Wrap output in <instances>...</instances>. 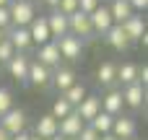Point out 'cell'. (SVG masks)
<instances>
[{"label":"cell","instance_id":"cell-1","mask_svg":"<svg viewBox=\"0 0 148 140\" xmlns=\"http://www.w3.org/2000/svg\"><path fill=\"white\" fill-rule=\"evenodd\" d=\"M68 34L81 36L83 42L91 39V36H94V26H91L88 13H83V10H73V13L68 16Z\"/></svg>","mask_w":148,"mask_h":140},{"label":"cell","instance_id":"cell-2","mask_svg":"<svg viewBox=\"0 0 148 140\" xmlns=\"http://www.w3.org/2000/svg\"><path fill=\"white\" fill-rule=\"evenodd\" d=\"M8 13H10V23L13 26H29V21L36 16L31 0H10L8 3Z\"/></svg>","mask_w":148,"mask_h":140},{"label":"cell","instance_id":"cell-3","mask_svg":"<svg viewBox=\"0 0 148 140\" xmlns=\"http://www.w3.org/2000/svg\"><path fill=\"white\" fill-rule=\"evenodd\" d=\"M57 42V49H60V57L62 60H81V55H83V39L81 36H73V34H65V36H60V39H55Z\"/></svg>","mask_w":148,"mask_h":140},{"label":"cell","instance_id":"cell-4","mask_svg":"<svg viewBox=\"0 0 148 140\" xmlns=\"http://www.w3.org/2000/svg\"><path fill=\"white\" fill-rule=\"evenodd\" d=\"M26 83L34 86V88H47L52 83V70L47 65H42L39 60H31L29 62V75H26Z\"/></svg>","mask_w":148,"mask_h":140},{"label":"cell","instance_id":"cell-5","mask_svg":"<svg viewBox=\"0 0 148 140\" xmlns=\"http://www.w3.org/2000/svg\"><path fill=\"white\" fill-rule=\"evenodd\" d=\"M0 127L8 132V135H16L21 130H26V114L16 107H10L5 114H0Z\"/></svg>","mask_w":148,"mask_h":140},{"label":"cell","instance_id":"cell-6","mask_svg":"<svg viewBox=\"0 0 148 140\" xmlns=\"http://www.w3.org/2000/svg\"><path fill=\"white\" fill-rule=\"evenodd\" d=\"M88 18H91L94 34H99V36H104V34L109 31V26L114 23V21H112V13H109V5H101V3L88 13Z\"/></svg>","mask_w":148,"mask_h":140},{"label":"cell","instance_id":"cell-7","mask_svg":"<svg viewBox=\"0 0 148 140\" xmlns=\"http://www.w3.org/2000/svg\"><path fill=\"white\" fill-rule=\"evenodd\" d=\"M73 109L78 112V117H81L83 122H91V120L101 112V96H96V94H86V96L81 99V104L73 107Z\"/></svg>","mask_w":148,"mask_h":140},{"label":"cell","instance_id":"cell-8","mask_svg":"<svg viewBox=\"0 0 148 140\" xmlns=\"http://www.w3.org/2000/svg\"><path fill=\"white\" fill-rule=\"evenodd\" d=\"M5 39L13 44V49H16V52H26V49H31V47H34V42H31V36H29V29H26V26H10V29L5 31Z\"/></svg>","mask_w":148,"mask_h":140},{"label":"cell","instance_id":"cell-9","mask_svg":"<svg viewBox=\"0 0 148 140\" xmlns=\"http://www.w3.org/2000/svg\"><path fill=\"white\" fill-rule=\"evenodd\" d=\"M122 101H125V107H130V109H140V107L146 104V88H143L138 81L127 83V86L122 88Z\"/></svg>","mask_w":148,"mask_h":140},{"label":"cell","instance_id":"cell-10","mask_svg":"<svg viewBox=\"0 0 148 140\" xmlns=\"http://www.w3.org/2000/svg\"><path fill=\"white\" fill-rule=\"evenodd\" d=\"M86 122L78 117V112L73 109L70 114H65L62 120H57V132L62 135V138H78V132H81V127H83Z\"/></svg>","mask_w":148,"mask_h":140},{"label":"cell","instance_id":"cell-11","mask_svg":"<svg viewBox=\"0 0 148 140\" xmlns=\"http://www.w3.org/2000/svg\"><path fill=\"white\" fill-rule=\"evenodd\" d=\"M114 138H120V140H127V138H135V132H138V122L133 120V117H114V122H112V130H109Z\"/></svg>","mask_w":148,"mask_h":140},{"label":"cell","instance_id":"cell-12","mask_svg":"<svg viewBox=\"0 0 148 140\" xmlns=\"http://www.w3.org/2000/svg\"><path fill=\"white\" fill-rule=\"evenodd\" d=\"M26 29H29V36H31L34 44H44V42L52 39L49 36V26H47V16H34Z\"/></svg>","mask_w":148,"mask_h":140},{"label":"cell","instance_id":"cell-13","mask_svg":"<svg viewBox=\"0 0 148 140\" xmlns=\"http://www.w3.org/2000/svg\"><path fill=\"white\" fill-rule=\"evenodd\" d=\"M39 62L42 65H47L49 70H55V68H60V49H57V42L55 39H49V42H44V44H39Z\"/></svg>","mask_w":148,"mask_h":140},{"label":"cell","instance_id":"cell-14","mask_svg":"<svg viewBox=\"0 0 148 140\" xmlns=\"http://www.w3.org/2000/svg\"><path fill=\"white\" fill-rule=\"evenodd\" d=\"M104 39H107V44H109L112 49H117V52H127V49H130V44H133V42L127 39V34L122 31V26H120V23H112V26H109V31L104 34Z\"/></svg>","mask_w":148,"mask_h":140},{"label":"cell","instance_id":"cell-15","mask_svg":"<svg viewBox=\"0 0 148 140\" xmlns=\"http://www.w3.org/2000/svg\"><path fill=\"white\" fill-rule=\"evenodd\" d=\"M29 62H31V60H29L26 55L16 52V55H13L5 65H8V73H10L18 83H26V75H29Z\"/></svg>","mask_w":148,"mask_h":140},{"label":"cell","instance_id":"cell-16","mask_svg":"<svg viewBox=\"0 0 148 140\" xmlns=\"http://www.w3.org/2000/svg\"><path fill=\"white\" fill-rule=\"evenodd\" d=\"M120 26H122V31L127 34V39H130V42H138V39L146 34V18H143V16H138V13H133L130 18H125Z\"/></svg>","mask_w":148,"mask_h":140},{"label":"cell","instance_id":"cell-17","mask_svg":"<svg viewBox=\"0 0 148 140\" xmlns=\"http://www.w3.org/2000/svg\"><path fill=\"white\" fill-rule=\"evenodd\" d=\"M47 26H49V36L52 39H60L68 34V16L60 13L57 8H52V13L47 16Z\"/></svg>","mask_w":148,"mask_h":140},{"label":"cell","instance_id":"cell-18","mask_svg":"<svg viewBox=\"0 0 148 140\" xmlns=\"http://www.w3.org/2000/svg\"><path fill=\"white\" fill-rule=\"evenodd\" d=\"M101 109H104L107 114H112V117L122 114V109H125V101H122V91H117V88L107 91V94L101 96Z\"/></svg>","mask_w":148,"mask_h":140},{"label":"cell","instance_id":"cell-19","mask_svg":"<svg viewBox=\"0 0 148 140\" xmlns=\"http://www.w3.org/2000/svg\"><path fill=\"white\" fill-rule=\"evenodd\" d=\"M34 135H36V138H42V140L57 135V120H55L52 114L39 117V120H36V125H34Z\"/></svg>","mask_w":148,"mask_h":140},{"label":"cell","instance_id":"cell-20","mask_svg":"<svg viewBox=\"0 0 148 140\" xmlns=\"http://www.w3.org/2000/svg\"><path fill=\"white\" fill-rule=\"evenodd\" d=\"M109 13H112V21H114V23H122V21L130 18L135 10H133V5H130L127 0H112V3H109Z\"/></svg>","mask_w":148,"mask_h":140},{"label":"cell","instance_id":"cell-21","mask_svg":"<svg viewBox=\"0 0 148 140\" xmlns=\"http://www.w3.org/2000/svg\"><path fill=\"white\" fill-rule=\"evenodd\" d=\"M52 83H55L60 91H65L68 86L75 83V73H73L70 68H55V73H52Z\"/></svg>","mask_w":148,"mask_h":140},{"label":"cell","instance_id":"cell-22","mask_svg":"<svg viewBox=\"0 0 148 140\" xmlns=\"http://www.w3.org/2000/svg\"><path fill=\"white\" fill-rule=\"evenodd\" d=\"M96 81H99L101 86H112V83L117 81V65H114V62H101L99 70H96Z\"/></svg>","mask_w":148,"mask_h":140},{"label":"cell","instance_id":"cell-23","mask_svg":"<svg viewBox=\"0 0 148 140\" xmlns=\"http://www.w3.org/2000/svg\"><path fill=\"white\" fill-rule=\"evenodd\" d=\"M83 96H86V86H83V83H78V81H75L73 86H68V88L62 91V99H65V101H68L70 107H78Z\"/></svg>","mask_w":148,"mask_h":140},{"label":"cell","instance_id":"cell-24","mask_svg":"<svg viewBox=\"0 0 148 140\" xmlns=\"http://www.w3.org/2000/svg\"><path fill=\"white\" fill-rule=\"evenodd\" d=\"M117 81H120L122 86H127V83L138 81V65H135V62H125V65H117Z\"/></svg>","mask_w":148,"mask_h":140},{"label":"cell","instance_id":"cell-25","mask_svg":"<svg viewBox=\"0 0 148 140\" xmlns=\"http://www.w3.org/2000/svg\"><path fill=\"white\" fill-rule=\"evenodd\" d=\"M112 122H114V117H112V114H107V112L101 109V112H99L91 122H86V125H91L99 135H104V132H109V130H112Z\"/></svg>","mask_w":148,"mask_h":140},{"label":"cell","instance_id":"cell-26","mask_svg":"<svg viewBox=\"0 0 148 140\" xmlns=\"http://www.w3.org/2000/svg\"><path fill=\"white\" fill-rule=\"evenodd\" d=\"M70 112H73V107H70V104H68V101L60 96V99L52 104V112H49V114H52L55 120H62V117H65V114H70Z\"/></svg>","mask_w":148,"mask_h":140},{"label":"cell","instance_id":"cell-27","mask_svg":"<svg viewBox=\"0 0 148 140\" xmlns=\"http://www.w3.org/2000/svg\"><path fill=\"white\" fill-rule=\"evenodd\" d=\"M16 55V49H13V44L8 42V39H0V65H5L10 57Z\"/></svg>","mask_w":148,"mask_h":140},{"label":"cell","instance_id":"cell-28","mask_svg":"<svg viewBox=\"0 0 148 140\" xmlns=\"http://www.w3.org/2000/svg\"><path fill=\"white\" fill-rule=\"evenodd\" d=\"M10 107H13V94L8 88H0V114H5Z\"/></svg>","mask_w":148,"mask_h":140},{"label":"cell","instance_id":"cell-29","mask_svg":"<svg viewBox=\"0 0 148 140\" xmlns=\"http://www.w3.org/2000/svg\"><path fill=\"white\" fill-rule=\"evenodd\" d=\"M57 10L65 13V16H70L73 10H78V0H60L57 3Z\"/></svg>","mask_w":148,"mask_h":140},{"label":"cell","instance_id":"cell-30","mask_svg":"<svg viewBox=\"0 0 148 140\" xmlns=\"http://www.w3.org/2000/svg\"><path fill=\"white\" fill-rule=\"evenodd\" d=\"M78 140H99V132H96L91 125H83L81 132H78Z\"/></svg>","mask_w":148,"mask_h":140},{"label":"cell","instance_id":"cell-31","mask_svg":"<svg viewBox=\"0 0 148 140\" xmlns=\"http://www.w3.org/2000/svg\"><path fill=\"white\" fill-rule=\"evenodd\" d=\"M13 23H10V13H8V5H0V29L8 31Z\"/></svg>","mask_w":148,"mask_h":140},{"label":"cell","instance_id":"cell-32","mask_svg":"<svg viewBox=\"0 0 148 140\" xmlns=\"http://www.w3.org/2000/svg\"><path fill=\"white\" fill-rule=\"evenodd\" d=\"M101 0H78V10H83V13H91L96 5H99Z\"/></svg>","mask_w":148,"mask_h":140},{"label":"cell","instance_id":"cell-33","mask_svg":"<svg viewBox=\"0 0 148 140\" xmlns=\"http://www.w3.org/2000/svg\"><path fill=\"white\" fill-rule=\"evenodd\" d=\"M138 83H140L143 88L148 86V68H146V65H143V68L138 65Z\"/></svg>","mask_w":148,"mask_h":140},{"label":"cell","instance_id":"cell-34","mask_svg":"<svg viewBox=\"0 0 148 140\" xmlns=\"http://www.w3.org/2000/svg\"><path fill=\"white\" fill-rule=\"evenodd\" d=\"M127 3L133 5V10H135V13H143V10L148 8V0H127Z\"/></svg>","mask_w":148,"mask_h":140},{"label":"cell","instance_id":"cell-35","mask_svg":"<svg viewBox=\"0 0 148 140\" xmlns=\"http://www.w3.org/2000/svg\"><path fill=\"white\" fill-rule=\"evenodd\" d=\"M10 140H29V132H26V130H21V132L10 135Z\"/></svg>","mask_w":148,"mask_h":140},{"label":"cell","instance_id":"cell-36","mask_svg":"<svg viewBox=\"0 0 148 140\" xmlns=\"http://www.w3.org/2000/svg\"><path fill=\"white\" fill-rule=\"evenodd\" d=\"M99 140H120V138H114L112 132H104V135H99Z\"/></svg>","mask_w":148,"mask_h":140},{"label":"cell","instance_id":"cell-37","mask_svg":"<svg viewBox=\"0 0 148 140\" xmlns=\"http://www.w3.org/2000/svg\"><path fill=\"white\" fill-rule=\"evenodd\" d=\"M0 140H10V135H8V132H5L3 127H0Z\"/></svg>","mask_w":148,"mask_h":140},{"label":"cell","instance_id":"cell-38","mask_svg":"<svg viewBox=\"0 0 148 140\" xmlns=\"http://www.w3.org/2000/svg\"><path fill=\"white\" fill-rule=\"evenodd\" d=\"M44 3H47L49 8H57V3H60V0H44Z\"/></svg>","mask_w":148,"mask_h":140},{"label":"cell","instance_id":"cell-39","mask_svg":"<svg viewBox=\"0 0 148 140\" xmlns=\"http://www.w3.org/2000/svg\"><path fill=\"white\" fill-rule=\"evenodd\" d=\"M47 140H62V135L57 132V135H52V138H47Z\"/></svg>","mask_w":148,"mask_h":140},{"label":"cell","instance_id":"cell-40","mask_svg":"<svg viewBox=\"0 0 148 140\" xmlns=\"http://www.w3.org/2000/svg\"><path fill=\"white\" fill-rule=\"evenodd\" d=\"M29 140H42V138H36V135H29Z\"/></svg>","mask_w":148,"mask_h":140},{"label":"cell","instance_id":"cell-41","mask_svg":"<svg viewBox=\"0 0 148 140\" xmlns=\"http://www.w3.org/2000/svg\"><path fill=\"white\" fill-rule=\"evenodd\" d=\"M8 3H10V0H0V5H8Z\"/></svg>","mask_w":148,"mask_h":140},{"label":"cell","instance_id":"cell-42","mask_svg":"<svg viewBox=\"0 0 148 140\" xmlns=\"http://www.w3.org/2000/svg\"><path fill=\"white\" fill-rule=\"evenodd\" d=\"M0 39H5V31H3V29H0Z\"/></svg>","mask_w":148,"mask_h":140},{"label":"cell","instance_id":"cell-43","mask_svg":"<svg viewBox=\"0 0 148 140\" xmlns=\"http://www.w3.org/2000/svg\"><path fill=\"white\" fill-rule=\"evenodd\" d=\"M62 140H78V138H62Z\"/></svg>","mask_w":148,"mask_h":140},{"label":"cell","instance_id":"cell-44","mask_svg":"<svg viewBox=\"0 0 148 140\" xmlns=\"http://www.w3.org/2000/svg\"><path fill=\"white\" fill-rule=\"evenodd\" d=\"M127 140H138V138H127Z\"/></svg>","mask_w":148,"mask_h":140},{"label":"cell","instance_id":"cell-45","mask_svg":"<svg viewBox=\"0 0 148 140\" xmlns=\"http://www.w3.org/2000/svg\"><path fill=\"white\" fill-rule=\"evenodd\" d=\"M31 3H34V0H31Z\"/></svg>","mask_w":148,"mask_h":140}]
</instances>
